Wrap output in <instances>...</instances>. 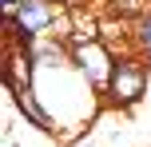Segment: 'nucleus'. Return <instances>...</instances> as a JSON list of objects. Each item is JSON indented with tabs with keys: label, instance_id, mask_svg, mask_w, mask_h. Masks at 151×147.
I'll return each mask as SVG.
<instances>
[{
	"label": "nucleus",
	"instance_id": "4",
	"mask_svg": "<svg viewBox=\"0 0 151 147\" xmlns=\"http://www.w3.org/2000/svg\"><path fill=\"white\" fill-rule=\"evenodd\" d=\"M8 95H12V108L24 115V123H28V127H36L40 135H60V131H56V123H52V115L44 111V103L36 100V87H32V92H8Z\"/></svg>",
	"mask_w": 151,
	"mask_h": 147
},
{
	"label": "nucleus",
	"instance_id": "5",
	"mask_svg": "<svg viewBox=\"0 0 151 147\" xmlns=\"http://www.w3.org/2000/svg\"><path fill=\"white\" fill-rule=\"evenodd\" d=\"M131 40H135V52L151 64V8L143 16H135V28H131Z\"/></svg>",
	"mask_w": 151,
	"mask_h": 147
},
{
	"label": "nucleus",
	"instance_id": "7",
	"mask_svg": "<svg viewBox=\"0 0 151 147\" xmlns=\"http://www.w3.org/2000/svg\"><path fill=\"white\" fill-rule=\"evenodd\" d=\"M56 4H60V8H68V12H72V8H83L88 0H56Z\"/></svg>",
	"mask_w": 151,
	"mask_h": 147
},
{
	"label": "nucleus",
	"instance_id": "2",
	"mask_svg": "<svg viewBox=\"0 0 151 147\" xmlns=\"http://www.w3.org/2000/svg\"><path fill=\"white\" fill-rule=\"evenodd\" d=\"M147 80H151V68L139 52L115 56V72H111V84L104 92V103L115 111H135L147 95Z\"/></svg>",
	"mask_w": 151,
	"mask_h": 147
},
{
	"label": "nucleus",
	"instance_id": "6",
	"mask_svg": "<svg viewBox=\"0 0 151 147\" xmlns=\"http://www.w3.org/2000/svg\"><path fill=\"white\" fill-rule=\"evenodd\" d=\"M20 4H24V0H0V12H4V20H12V16L20 12Z\"/></svg>",
	"mask_w": 151,
	"mask_h": 147
},
{
	"label": "nucleus",
	"instance_id": "1",
	"mask_svg": "<svg viewBox=\"0 0 151 147\" xmlns=\"http://www.w3.org/2000/svg\"><path fill=\"white\" fill-rule=\"evenodd\" d=\"M4 36L20 40V44H36V40H48V36L72 40V16L56 0H24L20 12L12 20H4Z\"/></svg>",
	"mask_w": 151,
	"mask_h": 147
},
{
	"label": "nucleus",
	"instance_id": "3",
	"mask_svg": "<svg viewBox=\"0 0 151 147\" xmlns=\"http://www.w3.org/2000/svg\"><path fill=\"white\" fill-rule=\"evenodd\" d=\"M68 44H72V68L104 95L111 84V72H115V52L104 40H68Z\"/></svg>",
	"mask_w": 151,
	"mask_h": 147
}]
</instances>
